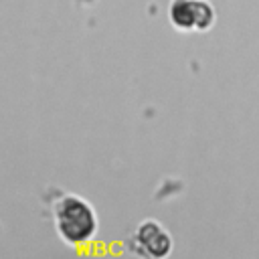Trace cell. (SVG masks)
<instances>
[{"label":"cell","mask_w":259,"mask_h":259,"mask_svg":"<svg viewBox=\"0 0 259 259\" xmlns=\"http://www.w3.org/2000/svg\"><path fill=\"white\" fill-rule=\"evenodd\" d=\"M53 223L59 237L69 245H85L99 231V219L91 202L71 192L53 204Z\"/></svg>","instance_id":"1"},{"label":"cell","mask_w":259,"mask_h":259,"mask_svg":"<svg viewBox=\"0 0 259 259\" xmlns=\"http://www.w3.org/2000/svg\"><path fill=\"white\" fill-rule=\"evenodd\" d=\"M170 20L186 32H204L214 22V8L206 0H174L170 4Z\"/></svg>","instance_id":"3"},{"label":"cell","mask_w":259,"mask_h":259,"mask_svg":"<svg viewBox=\"0 0 259 259\" xmlns=\"http://www.w3.org/2000/svg\"><path fill=\"white\" fill-rule=\"evenodd\" d=\"M127 249L138 259H166L172 253V237L156 219H144L127 237Z\"/></svg>","instance_id":"2"}]
</instances>
